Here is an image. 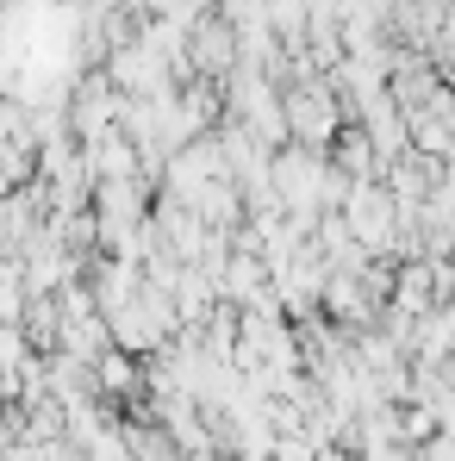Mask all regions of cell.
Returning <instances> with one entry per match:
<instances>
[{
  "label": "cell",
  "mask_w": 455,
  "mask_h": 461,
  "mask_svg": "<svg viewBox=\"0 0 455 461\" xmlns=\"http://www.w3.org/2000/svg\"><path fill=\"white\" fill-rule=\"evenodd\" d=\"M287 131L305 150H331L350 125H343V94L318 76H300V87H287Z\"/></svg>",
  "instance_id": "cell-1"
}]
</instances>
